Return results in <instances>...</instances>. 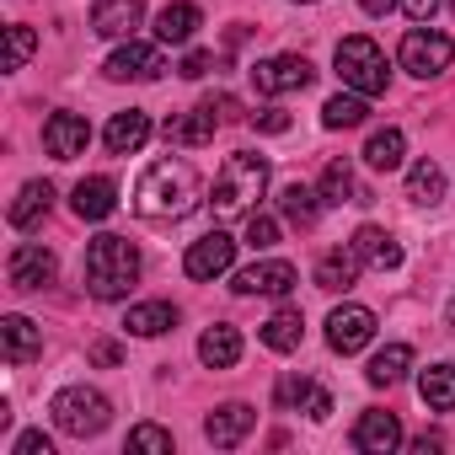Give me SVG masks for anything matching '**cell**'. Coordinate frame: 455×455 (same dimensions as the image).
<instances>
[{
    "label": "cell",
    "instance_id": "6da1fadb",
    "mask_svg": "<svg viewBox=\"0 0 455 455\" xmlns=\"http://www.w3.org/2000/svg\"><path fill=\"white\" fill-rule=\"evenodd\" d=\"M134 209L145 220H182V214H193L198 209V172L182 156L156 161L140 177V188H134Z\"/></svg>",
    "mask_w": 455,
    "mask_h": 455
},
{
    "label": "cell",
    "instance_id": "7a4b0ae2",
    "mask_svg": "<svg viewBox=\"0 0 455 455\" xmlns=\"http://www.w3.org/2000/svg\"><path fill=\"white\" fill-rule=\"evenodd\" d=\"M81 279H86V290H92L97 300L129 295L134 279H140V252H134V242H124V236H97V242L86 247V258H81Z\"/></svg>",
    "mask_w": 455,
    "mask_h": 455
},
{
    "label": "cell",
    "instance_id": "3957f363",
    "mask_svg": "<svg viewBox=\"0 0 455 455\" xmlns=\"http://www.w3.org/2000/svg\"><path fill=\"white\" fill-rule=\"evenodd\" d=\"M263 193H268V161L258 150H231L225 166H220V177H214V198L209 204H214L220 220H231V214H247Z\"/></svg>",
    "mask_w": 455,
    "mask_h": 455
},
{
    "label": "cell",
    "instance_id": "277c9868",
    "mask_svg": "<svg viewBox=\"0 0 455 455\" xmlns=\"http://www.w3.org/2000/svg\"><path fill=\"white\" fill-rule=\"evenodd\" d=\"M49 412H54V428L70 434V439H92V434H102L108 418H113L108 396L92 391V386H65V391L49 402Z\"/></svg>",
    "mask_w": 455,
    "mask_h": 455
},
{
    "label": "cell",
    "instance_id": "5b68a950",
    "mask_svg": "<svg viewBox=\"0 0 455 455\" xmlns=\"http://www.w3.org/2000/svg\"><path fill=\"white\" fill-rule=\"evenodd\" d=\"M338 76H343V86L348 92H359V97H380L386 92V54L375 49V38H364V33H354V38H343L338 44Z\"/></svg>",
    "mask_w": 455,
    "mask_h": 455
},
{
    "label": "cell",
    "instance_id": "8992f818",
    "mask_svg": "<svg viewBox=\"0 0 455 455\" xmlns=\"http://www.w3.org/2000/svg\"><path fill=\"white\" fill-rule=\"evenodd\" d=\"M450 60H455V44H450L444 33H434V28H412V33L402 38V70H412L418 81L444 76Z\"/></svg>",
    "mask_w": 455,
    "mask_h": 455
},
{
    "label": "cell",
    "instance_id": "52a82bcc",
    "mask_svg": "<svg viewBox=\"0 0 455 455\" xmlns=\"http://www.w3.org/2000/svg\"><path fill=\"white\" fill-rule=\"evenodd\" d=\"M311 81H316V70H311V60H306V54H279V60H258V65H252V86H258L263 97L306 92Z\"/></svg>",
    "mask_w": 455,
    "mask_h": 455
},
{
    "label": "cell",
    "instance_id": "ba28073f",
    "mask_svg": "<svg viewBox=\"0 0 455 455\" xmlns=\"http://www.w3.org/2000/svg\"><path fill=\"white\" fill-rule=\"evenodd\" d=\"M231 263H236V242L225 236V231H209V236H198V242L188 247L182 274H188V279H220Z\"/></svg>",
    "mask_w": 455,
    "mask_h": 455
},
{
    "label": "cell",
    "instance_id": "9c48e42d",
    "mask_svg": "<svg viewBox=\"0 0 455 455\" xmlns=\"http://www.w3.org/2000/svg\"><path fill=\"white\" fill-rule=\"evenodd\" d=\"M370 338H375V311H364V306H338V311L327 316V343H332V354H359Z\"/></svg>",
    "mask_w": 455,
    "mask_h": 455
},
{
    "label": "cell",
    "instance_id": "30bf717a",
    "mask_svg": "<svg viewBox=\"0 0 455 455\" xmlns=\"http://www.w3.org/2000/svg\"><path fill=\"white\" fill-rule=\"evenodd\" d=\"M102 70H108V81H156L166 70V60H161L156 44H124V49L108 54Z\"/></svg>",
    "mask_w": 455,
    "mask_h": 455
},
{
    "label": "cell",
    "instance_id": "8fae6325",
    "mask_svg": "<svg viewBox=\"0 0 455 455\" xmlns=\"http://www.w3.org/2000/svg\"><path fill=\"white\" fill-rule=\"evenodd\" d=\"M86 145H92V124L81 113H54L44 124V150L54 161H76V156H86Z\"/></svg>",
    "mask_w": 455,
    "mask_h": 455
},
{
    "label": "cell",
    "instance_id": "7c38bea8",
    "mask_svg": "<svg viewBox=\"0 0 455 455\" xmlns=\"http://www.w3.org/2000/svg\"><path fill=\"white\" fill-rule=\"evenodd\" d=\"M6 279H12V290H44V284H54V252L38 247V242H22L12 252V263H6Z\"/></svg>",
    "mask_w": 455,
    "mask_h": 455
},
{
    "label": "cell",
    "instance_id": "4fadbf2b",
    "mask_svg": "<svg viewBox=\"0 0 455 455\" xmlns=\"http://www.w3.org/2000/svg\"><path fill=\"white\" fill-rule=\"evenodd\" d=\"M252 423H258V412H252L247 402H225V407H214V412L204 418V439L220 444V450H231V444H242V439L252 434Z\"/></svg>",
    "mask_w": 455,
    "mask_h": 455
},
{
    "label": "cell",
    "instance_id": "5bb4252c",
    "mask_svg": "<svg viewBox=\"0 0 455 455\" xmlns=\"http://www.w3.org/2000/svg\"><path fill=\"white\" fill-rule=\"evenodd\" d=\"M0 354H6V364H33L44 354V332L28 316H6L0 322Z\"/></svg>",
    "mask_w": 455,
    "mask_h": 455
},
{
    "label": "cell",
    "instance_id": "9a60e30c",
    "mask_svg": "<svg viewBox=\"0 0 455 455\" xmlns=\"http://www.w3.org/2000/svg\"><path fill=\"white\" fill-rule=\"evenodd\" d=\"M295 290V268L290 263H252L236 274V295H290Z\"/></svg>",
    "mask_w": 455,
    "mask_h": 455
},
{
    "label": "cell",
    "instance_id": "2e32d148",
    "mask_svg": "<svg viewBox=\"0 0 455 455\" xmlns=\"http://www.w3.org/2000/svg\"><path fill=\"white\" fill-rule=\"evenodd\" d=\"M140 17H145L140 0H97L92 6V33L97 38H124V33L140 28Z\"/></svg>",
    "mask_w": 455,
    "mask_h": 455
},
{
    "label": "cell",
    "instance_id": "e0dca14e",
    "mask_svg": "<svg viewBox=\"0 0 455 455\" xmlns=\"http://www.w3.org/2000/svg\"><path fill=\"white\" fill-rule=\"evenodd\" d=\"M220 124H225V118L214 113V102H204V108L182 113V118H172V124H166L161 134H166V145H209Z\"/></svg>",
    "mask_w": 455,
    "mask_h": 455
},
{
    "label": "cell",
    "instance_id": "ac0fdd59",
    "mask_svg": "<svg viewBox=\"0 0 455 455\" xmlns=\"http://www.w3.org/2000/svg\"><path fill=\"white\" fill-rule=\"evenodd\" d=\"M354 444H359L364 455H391V450L402 444V423H396V412H364L359 428H354Z\"/></svg>",
    "mask_w": 455,
    "mask_h": 455
},
{
    "label": "cell",
    "instance_id": "d6986e66",
    "mask_svg": "<svg viewBox=\"0 0 455 455\" xmlns=\"http://www.w3.org/2000/svg\"><path fill=\"white\" fill-rule=\"evenodd\" d=\"M108 150L113 156H134L145 140H150V113H140V108H129V113H113V124H108Z\"/></svg>",
    "mask_w": 455,
    "mask_h": 455
},
{
    "label": "cell",
    "instance_id": "ffe728a7",
    "mask_svg": "<svg viewBox=\"0 0 455 455\" xmlns=\"http://www.w3.org/2000/svg\"><path fill=\"white\" fill-rule=\"evenodd\" d=\"M70 204H76L81 220H108L118 209V188H113V177H81Z\"/></svg>",
    "mask_w": 455,
    "mask_h": 455
},
{
    "label": "cell",
    "instance_id": "44dd1931",
    "mask_svg": "<svg viewBox=\"0 0 455 455\" xmlns=\"http://www.w3.org/2000/svg\"><path fill=\"white\" fill-rule=\"evenodd\" d=\"M354 252L375 268V274H391V268H402V247L380 231V225H359V236H354Z\"/></svg>",
    "mask_w": 455,
    "mask_h": 455
},
{
    "label": "cell",
    "instance_id": "7402d4cb",
    "mask_svg": "<svg viewBox=\"0 0 455 455\" xmlns=\"http://www.w3.org/2000/svg\"><path fill=\"white\" fill-rule=\"evenodd\" d=\"M198 359H204L209 370H231V364L242 359V332H236V327H225V322L209 327V332L198 338Z\"/></svg>",
    "mask_w": 455,
    "mask_h": 455
},
{
    "label": "cell",
    "instance_id": "603a6c76",
    "mask_svg": "<svg viewBox=\"0 0 455 455\" xmlns=\"http://www.w3.org/2000/svg\"><path fill=\"white\" fill-rule=\"evenodd\" d=\"M359 263H364V258H359L354 247H348V252L338 247V252H327V258L316 263V284H322L327 295H338V290H354V279H359Z\"/></svg>",
    "mask_w": 455,
    "mask_h": 455
},
{
    "label": "cell",
    "instance_id": "cb8c5ba5",
    "mask_svg": "<svg viewBox=\"0 0 455 455\" xmlns=\"http://www.w3.org/2000/svg\"><path fill=\"white\" fill-rule=\"evenodd\" d=\"M124 327H129L134 338H161V332H172V327H177V306H166V300H145V306H129Z\"/></svg>",
    "mask_w": 455,
    "mask_h": 455
},
{
    "label": "cell",
    "instance_id": "d4e9b609",
    "mask_svg": "<svg viewBox=\"0 0 455 455\" xmlns=\"http://www.w3.org/2000/svg\"><path fill=\"white\" fill-rule=\"evenodd\" d=\"M300 338H306V316H300L295 306H284V311H274V316L263 322V343H268L274 354H295Z\"/></svg>",
    "mask_w": 455,
    "mask_h": 455
},
{
    "label": "cell",
    "instance_id": "484cf974",
    "mask_svg": "<svg viewBox=\"0 0 455 455\" xmlns=\"http://www.w3.org/2000/svg\"><path fill=\"white\" fill-rule=\"evenodd\" d=\"M198 28H204V17H198V6H188V0H177V6H166L156 17V38L161 44H188Z\"/></svg>",
    "mask_w": 455,
    "mask_h": 455
},
{
    "label": "cell",
    "instance_id": "4316f807",
    "mask_svg": "<svg viewBox=\"0 0 455 455\" xmlns=\"http://www.w3.org/2000/svg\"><path fill=\"white\" fill-rule=\"evenodd\" d=\"M49 204H54V188L49 182H28L17 193V204H12V225H17V231H33V225L49 214Z\"/></svg>",
    "mask_w": 455,
    "mask_h": 455
},
{
    "label": "cell",
    "instance_id": "83f0119b",
    "mask_svg": "<svg viewBox=\"0 0 455 455\" xmlns=\"http://www.w3.org/2000/svg\"><path fill=\"white\" fill-rule=\"evenodd\" d=\"M418 396L434 407V412H450L455 407V364H434L418 375Z\"/></svg>",
    "mask_w": 455,
    "mask_h": 455
},
{
    "label": "cell",
    "instance_id": "f1b7e54d",
    "mask_svg": "<svg viewBox=\"0 0 455 455\" xmlns=\"http://www.w3.org/2000/svg\"><path fill=\"white\" fill-rule=\"evenodd\" d=\"M279 214L290 220V225H306V231H311V225H316V193L306 188V182H284L279 188Z\"/></svg>",
    "mask_w": 455,
    "mask_h": 455
},
{
    "label": "cell",
    "instance_id": "f546056e",
    "mask_svg": "<svg viewBox=\"0 0 455 455\" xmlns=\"http://www.w3.org/2000/svg\"><path fill=\"white\" fill-rule=\"evenodd\" d=\"M402 150H407L402 129H375L370 145H364V161H370L375 172H396V166H402Z\"/></svg>",
    "mask_w": 455,
    "mask_h": 455
},
{
    "label": "cell",
    "instance_id": "4dcf8cb0",
    "mask_svg": "<svg viewBox=\"0 0 455 455\" xmlns=\"http://www.w3.org/2000/svg\"><path fill=\"white\" fill-rule=\"evenodd\" d=\"M407 198H412V204H439V198H444V172L434 166V156H423V161L407 172Z\"/></svg>",
    "mask_w": 455,
    "mask_h": 455
},
{
    "label": "cell",
    "instance_id": "1f68e13d",
    "mask_svg": "<svg viewBox=\"0 0 455 455\" xmlns=\"http://www.w3.org/2000/svg\"><path fill=\"white\" fill-rule=\"evenodd\" d=\"M407 364H412V348L407 343H391V348H380L375 359H370V386H396L402 375H407Z\"/></svg>",
    "mask_w": 455,
    "mask_h": 455
},
{
    "label": "cell",
    "instance_id": "d6a6232c",
    "mask_svg": "<svg viewBox=\"0 0 455 455\" xmlns=\"http://www.w3.org/2000/svg\"><path fill=\"white\" fill-rule=\"evenodd\" d=\"M364 118H370V102H364L359 92H354V97H343V92H338V97L322 108V124H327V129H359Z\"/></svg>",
    "mask_w": 455,
    "mask_h": 455
},
{
    "label": "cell",
    "instance_id": "836d02e7",
    "mask_svg": "<svg viewBox=\"0 0 455 455\" xmlns=\"http://www.w3.org/2000/svg\"><path fill=\"white\" fill-rule=\"evenodd\" d=\"M364 193L354 188V172H348V161H327V172H322V204H359Z\"/></svg>",
    "mask_w": 455,
    "mask_h": 455
},
{
    "label": "cell",
    "instance_id": "e575fe53",
    "mask_svg": "<svg viewBox=\"0 0 455 455\" xmlns=\"http://www.w3.org/2000/svg\"><path fill=\"white\" fill-rule=\"evenodd\" d=\"M316 396V386H311V375H284L279 380V391H274V407L279 412H295L300 402H311Z\"/></svg>",
    "mask_w": 455,
    "mask_h": 455
},
{
    "label": "cell",
    "instance_id": "d590c367",
    "mask_svg": "<svg viewBox=\"0 0 455 455\" xmlns=\"http://www.w3.org/2000/svg\"><path fill=\"white\" fill-rule=\"evenodd\" d=\"M274 242H279V220H268V214L252 209V214H247V247H252V252H268Z\"/></svg>",
    "mask_w": 455,
    "mask_h": 455
},
{
    "label": "cell",
    "instance_id": "8d00e7d4",
    "mask_svg": "<svg viewBox=\"0 0 455 455\" xmlns=\"http://www.w3.org/2000/svg\"><path fill=\"white\" fill-rule=\"evenodd\" d=\"M33 49H38V33H33L28 22H17V28H12V60H6V65H12V70H22V65L33 60Z\"/></svg>",
    "mask_w": 455,
    "mask_h": 455
},
{
    "label": "cell",
    "instance_id": "74e56055",
    "mask_svg": "<svg viewBox=\"0 0 455 455\" xmlns=\"http://www.w3.org/2000/svg\"><path fill=\"white\" fill-rule=\"evenodd\" d=\"M129 450H172V434L166 428H156V423H140V428H129Z\"/></svg>",
    "mask_w": 455,
    "mask_h": 455
},
{
    "label": "cell",
    "instance_id": "f35d334b",
    "mask_svg": "<svg viewBox=\"0 0 455 455\" xmlns=\"http://www.w3.org/2000/svg\"><path fill=\"white\" fill-rule=\"evenodd\" d=\"M252 124H258L263 134H284V129H290V113H284V108H263V113H252Z\"/></svg>",
    "mask_w": 455,
    "mask_h": 455
},
{
    "label": "cell",
    "instance_id": "ab89813d",
    "mask_svg": "<svg viewBox=\"0 0 455 455\" xmlns=\"http://www.w3.org/2000/svg\"><path fill=\"white\" fill-rule=\"evenodd\" d=\"M17 455H54V444H49V434L44 428H33V434H22L17 444H12Z\"/></svg>",
    "mask_w": 455,
    "mask_h": 455
},
{
    "label": "cell",
    "instance_id": "60d3db41",
    "mask_svg": "<svg viewBox=\"0 0 455 455\" xmlns=\"http://www.w3.org/2000/svg\"><path fill=\"white\" fill-rule=\"evenodd\" d=\"M209 70H214V54H204V49H193V54L182 60V76H188V81H204Z\"/></svg>",
    "mask_w": 455,
    "mask_h": 455
},
{
    "label": "cell",
    "instance_id": "b9f144b4",
    "mask_svg": "<svg viewBox=\"0 0 455 455\" xmlns=\"http://www.w3.org/2000/svg\"><path fill=\"white\" fill-rule=\"evenodd\" d=\"M402 12H407V22H434V12H439V0H402Z\"/></svg>",
    "mask_w": 455,
    "mask_h": 455
},
{
    "label": "cell",
    "instance_id": "7bdbcfd3",
    "mask_svg": "<svg viewBox=\"0 0 455 455\" xmlns=\"http://www.w3.org/2000/svg\"><path fill=\"white\" fill-rule=\"evenodd\" d=\"M92 359H97V364H118L124 348H118V343H92Z\"/></svg>",
    "mask_w": 455,
    "mask_h": 455
},
{
    "label": "cell",
    "instance_id": "ee69618b",
    "mask_svg": "<svg viewBox=\"0 0 455 455\" xmlns=\"http://www.w3.org/2000/svg\"><path fill=\"white\" fill-rule=\"evenodd\" d=\"M359 6H364V17H391L402 0H359Z\"/></svg>",
    "mask_w": 455,
    "mask_h": 455
},
{
    "label": "cell",
    "instance_id": "f6af8a7d",
    "mask_svg": "<svg viewBox=\"0 0 455 455\" xmlns=\"http://www.w3.org/2000/svg\"><path fill=\"white\" fill-rule=\"evenodd\" d=\"M439 444H444L439 434H418V439H412V450H418V455H428V450H439Z\"/></svg>",
    "mask_w": 455,
    "mask_h": 455
},
{
    "label": "cell",
    "instance_id": "bcb514c9",
    "mask_svg": "<svg viewBox=\"0 0 455 455\" xmlns=\"http://www.w3.org/2000/svg\"><path fill=\"white\" fill-rule=\"evenodd\" d=\"M300 6H311V0H300Z\"/></svg>",
    "mask_w": 455,
    "mask_h": 455
}]
</instances>
